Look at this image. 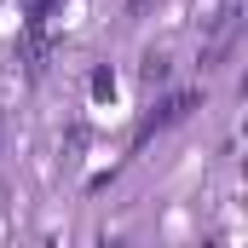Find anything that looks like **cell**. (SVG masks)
Here are the masks:
<instances>
[{"label":"cell","instance_id":"3957f363","mask_svg":"<svg viewBox=\"0 0 248 248\" xmlns=\"http://www.w3.org/2000/svg\"><path fill=\"white\" fill-rule=\"evenodd\" d=\"M144 6H150V0H127V12H133V17H139V12H144Z\"/></svg>","mask_w":248,"mask_h":248},{"label":"cell","instance_id":"7a4b0ae2","mask_svg":"<svg viewBox=\"0 0 248 248\" xmlns=\"http://www.w3.org/2000/svg\"><path fill=\"white\" fill-rule=\"evenodd\" d=\"M139 75H144L150 87H162V81L173 75V58H168V52H144V69H139Z\"/></svg>","mask_w":248,"mask_h":248},{"label":"cell","instance_id":"277c9868","mask_svg":"<svg viewBox=\"0 0 248 248\" xmlns=\"http://www.w3.org/2000/svg\"><path fill=\"white\" fill-rule=\"evenodd\" d=\"M0 133H6V122H0Z\"/></svg>","mask_w":248,"mask_h":248},{"label":"cell","instance_id":"6da1fadb","mask_svg":"<svg viewBox=\"0 0 248 248\" xmlns=\"http://www.w3.org/2000/svg\"><path fill=\"white\" fill-rule=\"evenodd\" d=\"M196 104H202V93H190V87H185V93H168V98H156V104H150V116H144V122H139V133H133V144H144L150 133H162V127L185 122Z\"/></svg>","mask_w":248,"mask_h":248}]
</instances>
